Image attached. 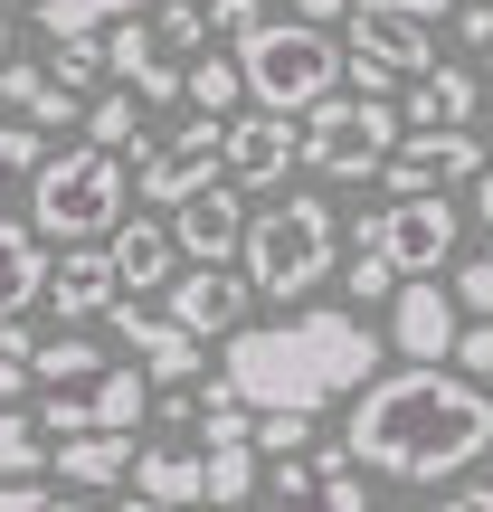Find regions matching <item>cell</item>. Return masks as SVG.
<instances>
[{
  "label": "cell",
  "mask_w": 493,
  "mask_h": 512,
  "mask_svg": "<svg viewBox=\"0 0 493 512\" xmlns=\"http://www.w3.org/2000/svg\"><path fill=\"white\" fill-rule=\"evenodd\" d=\"M351 465L389 484H446L465 465L493 456V389L465 380L446 361H408V370H370L351 389V427H342Z\"/></svg>",
  "instance_id": "6da1fadb"
},
{
  "label": "cell",
  "mask_w": 493,
  "mask_h": 512,
  "mask_svg": "<svg viewBox=\"0 0 493 512\" xmlns=\"http://www.w3.org/2000/svg\"><path fill=\"white\" fill-rule=\"evenodd\" d=\"M380 332L361 323V313H294V323H238L228 332V361H219V380L238 389L247 408H332V399H351V389L380 370Z\"/></svg>",
  "instance_id": "7a4b0ae2"
},
{
  "label": "cell",
  "mask_w": 493,
  "mask_h": 512,
  "mask_svg": "<svg viewBox=\"0 0 493 512\" xmlns=\"http://www.w3.org/2000/svg\"><path fill=\"white\" fill-rule=\"evenodd\" d=\"M124 190H133L124 152H105V143H67V152H48V162H38V181H29V228H38L48 247L114 238V219H124Z\"/></svg>",
  "instance_id": "3957f363"
},
{
  "label": "cell",
  "mask_w": 493,
  "mask_h": 512,
  "mask_svg": "<svg viewBox=\"0 0 493 512\" xmlns=\"http://www.w3.org/2000/svg\"><path fill=\"white\" fill-rule=\"evenodd\" d=\"M238 76H247V95L266 114H304L313 95H332L342 86V38L323 29V19H256V29L238 38Z\"/></svg>",
  "instance_id": "277c9868"
},
{
  "label": "cell",
  "mask_w": 493,
  "mask_h": 512,
  "mask_svg": "<svg viewBox=\"0 0 493 512\" xmlns=\"http://www.w3.org/2000/svg\"><path fill=\"white\" fill-rule=\"evenodd\" d=\"M332 247H342V228H332V209L313 200V190H294V200H275L266 219H247V285L256 294H275V304H304L313 285L332 275Z\"/></svg>",
  "instance_id": "5b68a950"
},
{
  "label": "cell",
  "mask_w": 493,
  "mask_h": 512,
  "mask_svg": "<svg viewBox=\"0 0 493 512\" xmlns=\"http://www.w3.org/2000/svg\"><path fill=\"white\" fill-rule=\"evenodd\" d=\"M389 143H399V105L389 95L332 86V95L304 105V171H323V181H370L389 162Z\"/></svg>",
  "instance_id": "8992f818"
},
{
  "label": "cell",
  "mask_w": 493,
  "mask_h": 512,
  "mask_svg": "<svg viewBox=\"0 0 493 512\" xmlns=\"http://www.w3.org/2000/svg\"><path fill=\"white\" fill-rule=\"evenodd\" d=\"M342 19H351V38H342V76H351L361 95H389V86H408V76L437 67V48H427V19L380 10V0H361V10H342Z\"/></svg>",
  "instance_id": "52a82bcc"
},
{
  "label": "cell",
  "mask_w": 493,
  "mask_h": 512,
  "mask_svg": "<svg viewBox=\"0 0 493 512\" xmlns=\"http://www.w3.org/2000/svg\"><path fill=\"white\" fill-rule=\"evenodd\" d=\"M361 247H380L399 275H427L456 256V200H437V190H399L389 209H370L361 219Z\"/></svg>",
  "instance_id": "ba28073f"
},
{
  "label": "cell",
  "mask_w": 493,
  "mask_h": 512,
  "mask_svg": "<svg viewBox=\"0 0 493 512\" xmlns=\"http://www.w3.org/2000/svg\"><path fill=\"white\" fill-rule=\"evenodd\" d=\"M219 152H228V124H219V114H200V124L162 133V143L124 152V162H133V190H143V200H181V190H200L209 171H219Z\"/></svg>",
  "instance_id": "9c48e42d"
},
{
  "label": "cell",
  "mask_w": 493,
  "mask_h": 512,
  "mask_svg": "<svg viewBox=\"0 0 493 512\" xmlns=\"http://www.w3.org/2000/svg\"><path fill=\"white\" fill-rule=\"evenodd\" d=\"M105 323H114V342H133V361H143L152 389H190V380H200V332H190L181 313H143V304L114 294Z\"/></svg>",
  "instance_id": "30bf717a"
},
{
  "label": "cell",
  "mask_w": 493,
  "mask_h": 512,
  "mask_svg": "<svg viewBox=\"0 0 493 512\" xmlns=\"http://www.w3.org/2000/svg\"><path fill=\"white\" fill-rule=\"evenodd\" d=\"M475 171H484L475 124H418V133L389 143L380 181H389V190H437V181H475Z\"/></svg>",
  "instance_id": "8fae6325"
},
{
  "label": "cell",
  "mask_w": 493,
  "mask_h": 512,
  "mask_svg": "<svg viewBox=\"0 0 493 512\" xmlns=\"http://www.w3.org/2000/svg\"><path fill=\"white\" fill-rule=\"evenodd\" d=\"M294 162H304V124H294V114H266V105H256V114H238V124H228L219 171H228L238 190H275Z\"/></svg>",
  "instance_id": "7c38bea8"
},
{
  "label": "cell",
  "mask_w": 493,
  "mask_h": 512,
  "mask_svg": "<svg viewBox=\"0 0 493 512\" xmlns=\"http://www.w3.org/2000/svg\"><path fill=\"white\" fill-rule=\"evenodd\" d=\"M456 323H465V304L437 285V275H399V294H389V351L446 361V351H456Z\"/></svg>",
  "instance_id": "4fadbf2b"
},
{
  "label": "cell",
  "mask_w": 493,
  "mask_h": 512,
  "mask_svg": "<svg viewBox=\"0 0 493 512\" xmlns=\"http://www.w3.org/2000/svg\"><path fill=\"white\" fill-rule=\"evenodd\" d=\"M181 219H171V238H181V256L190 266H228V256H238V238H247V219H238V181L219 190V171H209L200 190H181Z\"/></svg>",
  "instance_id": "5bb4252c"
},
{
  "label": "cell",
  "mask_w": 493,
  "mask_h": 512,
  "mask_svg": "<svg viewBox=\"0 0 493 512\" xmlns=\"http://www.w3.org/2000/svg\"><path fill=\"white\" fill-rule=\"evenodd\" d=\"M247 304H256V285L228 275V266H181L171 275V313H181L200 342H228V332L247 323Z\"/></svg>",
  "instance_id": "9a60e30c"
},
{
  "label": "cell",
  "mask_w": 493,
  "mask_h": 512,
  "mask_svg": "<svg viewBox=\"0 0 493 512\" xmlns=\"http://www.w3.org/2000/svg\"><path fill=\"white\" fill-rule=\"evenodd\" d=\"M105 67L124 76V86L143 95V105H171V95H181V57H171L162 38H152V19H143V10H133L124 29L105 38Z\"/></svg>",
  "instance_id": "2e32d148"
},
{
  "label": "cell",
  "mask_w": 493,
  "mask_h": 512,
  "mask_svg": "<svg viewBox=\"0 0 493 512\" xmlns=\"http://www.w3.org/2000/svg\"><path fill=\"white\" fill-rule=\"evenodd\" d=\"M114 294H124V285H114V256L95 247V238H76V247L48 266V304L67 313V323H95V313H105Z\"/></svg>",
  "instance_id": "e0dca14e"
},
{
  "label": "cell",
  "mask_w": 493,
  "mask_h": 512,
  "mask_svg": "<svg viewBox=\"0 0 493 512\" xmlns=\"http://www.w3.org/2000/svg\"><path fill=\"white\" fill-rule=\"evenodd\" d=\"M114 285L124 294H152V285H171L181 275V238H171L162 219H114Z\"/></svg>",
  "instance_id": "ac0fdd59"
},
{
  "label": "cell",
  "mask_w": 493,
  "mask_h": 512,
  "mask_svg": "<svg viewBox=\"0 0 493 512\" xmlns=\"http://www.w3.org/2000/svg\"><path fill=\"white\" fill-rule=\"evenodd\" d=\"M275 512H370L361 465H304V456H285V475H275Z\"/></svg>",
  "instance_id": "d6986e66"
},
{
  "label": "cell",
  "mask_w": 493,
  "mask_h": 512,
  "mask_svg": "<svg viewBox=\"0 0 493 512\" xmlns=\"http://www.w3.org/2000/svg\"><path fill=\"white\" fill-rule=\"evenodd\" d=\"M484 114V76L475 67H427L408 76V114L399 124H475Z\"/></svg>",
  "instance_id": "ffe728a7"
},
{
  "label": "cell",
  "mask_w": 493,
  "mask_h": 512,
  "mask_svg": "<svg viewBox=\"0 0 493 512\" xmlns=\"http://www.w3.org/2000/svg\"><path fill=\"white\" fill-rule=\"evenodd\" d=\"M38 294H48V238L29 219H0V323L29 313Z\"/></svg>",
  "instance_id": "44dd1931"
},
{
  "label": "cell",
  "mask_w": 493,
  "mask_h": 512,
  "mask_svg": "<svg viewBox=\"0 0 493 512\" xmlns=\"http://www.w3.org/2000/svg\"><path fill=\"white\" fill-rule=\"evenodd\" d=\"M57 475H67L76 494H95V484H124V475H133L124 427H76V437H57Z\"/></svg>",
  "instance_id": "7402d4cb"
},
{
  "label": "cell",
  "mask_w": 493,
  "mask_h": 512,
  "mask_svg": "<svg viewBox=\"0 0 493 512\" xmlns=\"http://www.w3.org/2000/svg\"><path fill=\"white\" fill-rule=\"evenodd\" d=\"M190 427H200V446H238V437H256V408L228 380H200L190 389Z\"/></svg>",
  "instance_id": "603a6c76"
},
{
  "label": "cell",
  "mask_w": 493,
  "mask_h": 512,
  "mask_svg": "<svg viewBox=\"0 0 493 512\" xmlns=\"http://www.w3.org/2000/svg\"><path fill=\"white\" fill-rule=\"evenodd\" d=\"M133 494H152V503H200V456H181V446H143V456H133Z\"/></svg>",
  "instance_id": "cb8c5ba5"
},
{
  "label": "cell",
  "mask_w": 493,
  "mask_h": 512,
  "mask_svg": "<svg viewBox=\"0 0 493 512\" xmlns=\"http://www.w3.org/2000/svg\"><path fill=\"white\" fill-rule=\"evenodd\" d=\"M76 124H86V143H105V152H143V95L114 86V95H95Z\"/></svg>",
  "instance_id": "d4e9b609"
},
{
  "label": "cell",
  "mask_w": 493,
  "mask_h": 512,
  "mask_svg": "<svg viewBox=\"0 0 493 512\" xmlns=\"http://www.w3.org/2000/svg\"><path fill=\"white\" fill-rule=\"evenodd\" d=\"M247 494H256V437L209 446L200 456V503H247Z\"/></svg>",
  "instance_id": "484cf974"
},
{
  "label": "cell",
  "mask_w": 493,
  "mask_h": 512,
  "mask_svg": "<svg viewBox=\"0 0 493 512\" xmlns=\"http://www.w3.org/2000/svg\"><path fill=\"white\" fill-rule=\"evenodd\" d=\"M48 418L38 408H19V399H0V475H38V456H48Z\"/></svg>",
  "instance_id": "4316f807"
},
{
  "label": "cell",
  "mask_w": 493,
  "mask_h": 512,
  "mask_svg": "<svg viewBox=\"0 0 493 512\" xmlns=\"http://www.w3.org/2000/svg\"><path fill=\"white\" fill-rule=\"evenodd\" d=\"M105 370V342H29V380H48V389H76V380H95Z\"/></svg>",
  "instance_id": "83f0119b"
},
{
  "label": "cell",
  "mask_w": 493,
  "mask_h": 512,
  "mask_svg": "<svg viewBox=\"0 0 493 512\" xmlns=\"http://www.w3.org/2000/svg\"><path fill=\"white\" fill-rule=\"evenodd\" d=\"M133 10H152V0H29V19L48 38H67V29H105V19H133Z\"/></svg>",
  "instance_id": "f1b7e54d"
},
{
  "label": "cell",
  "mask_w": 493,
  "mask_h": 512,
  "mask_svg": "<svg viewBox=\"0 0 493 512\" xmlns=\"http://www.w3.org/2000/svg\"><path fill=\"white\" fill-rule=\"evenodd\" d=\"M181 95H190L200 114H238L247 76H238V57H200V67H181Z\"/></svg>",
  "instance_id": "f546056e"
},
{
  "label": "cell",
  "mask_w": 493,
  "mask_h": 512,
  "mask_svg": "<svg viewBox=\"0 0 493 512\" xmlns=\"http://www.w3.org/2000/svg\"><path fill=\"white\" fill-rule=\"evenodd\" d=\"M38 162H48V133H38V124H0V200H10V190H29Z\"/></svg>",
  "instance_id": "4dcf8cb0"
},
{
  "label": "cell",
  "mask_w": 493,
  "mask_h": 512,
  "mask_svg": "<svg viewBox=\"0 0 493 512\" xmlns=\"http://www.w3.org/2000/svg\"><path fill=\"white\" fill-rule=\"evenodd\" d=\"M152 38H162V48L171 57H181V48H209V10H190V0H152Z\"/></svg>",
  "instance_id": "1f68e13d"
},
{
  "label": "cell",
  "mask_w": 493,
  "mask_h": 512,
  "mask_svg": "<svg viewBox=\"0 0 493 512\" xmlns=\"http://www.w3.org/2000/svg\"><path fill=\"white\" fill-rule=\"evenodd\" d=\"M48 76H57V86H95V76H105V38H95V29H67Z\"/></svg>",
  "instance_id": "d6a6232c"
},
{
  "label": "cell",
  "mask_w": 493,
  "mask_h": 512,
  "mask_svg": "<svg viewBox=\"0 0 493 512\" xmlns=\"http://www.w3.org/2000/svg\"><path fill=\"white\" fill-rule=\"evenodd\" d=\"M342 285H351V304H389V294H399V266H389V256L380 247H361V256H351V266H342Z\"/></svg>",
  "instance_id": "836d02e7"
},
{
  "label": "cell",
  "mask_w": 493,
  "mask_h": 512,
  "mask_svg": "<svg viewBox=\"0 0 493 512\" xmlns=\"http://www.w3.org/2000/svg\"><path fill=\"white\" fill-rule=\"evenodd\" d=\"M256 446H266V456H304L313 418H304V408H256Z\"/></svg>",
  "instance_id": "e575fe53"
},
{
  "label": "cell",
  "mask_w": 493,
  "mask_h": 512,
  "mask_svg": "<svg viewBox=\"0 0 493 512\" xmlns=\"http://www.w3.org/2000/svg\"><path fill=\"white\" fill-rule=\"evenodd\" d=\"M446 370H465V380H493V313L456 323V351H446Z\"/></svg>",
  "instance_id": "d590c367"
},
{
  "label": "cell",
  "mask_w": 493,
  "mask_h": 512,
  "mask_svg": "<svg viewBox=\"0 0 493 512\" xmlns=\"http://www.w3.org/2000/svg\"><path fill=\"white\" fill-rule=\"evenodd\" d=\"M0 512H86V494H48L29 475H0Z\"/></svg>",
  "instance_id": "8d00e7d4"
},
{
  "label": "cell",
  "mask_w": 493,
  "mask_h": 512,
  "mask_svg": "<svg viewBox=\"0 0 493 512\" xmlns=\"http://www.w3.org/2000/svg\"><path fill=\"white\" fill-rule=\"evenodd\" d=\"M446 294H456L465 313H493V256H475V266H456V285H446Z\"/></svg>",
  "instance_id": "74e56055"
},
{
  "label": "cell",
  "mask_w": 493,
  "mask_h": 512,
  "mask_svg": "<svg viewBox=\"0 0 493 512\" xmlns=\"http://www.w3.org/2000/svg\"><path fill=\"white\" fill-rule=\"evenodd\" d=\"M256 19H266L256 0H209V38H247Z\"/></svg>",
  "instance_id": "f35d334b"
},
{
  "label": "cell",
  "mask_w": 493,
  "mask_h": 512,
  "mask_svg": "<svg viewBox=\"0 0 493 512\" xmlns=\"http://www.w3.org/2000/svg\"><path fill=\"white\" fill-rule=\"evenodd\" d=\"M29 389V351H10V332H0V399H19Z\"/></svg>",
  "instance_id": "ab89813d"
},
{
  "label": "cell",
  "mask_w": 493,
  "mask_h": 512,
  "mask_svg": "<svg viewBox=\"0 0 493 512\" xmlns=\"http://www.w3.org/2000/svg\"><path fill=\"white\" fill-rule=\"evenodd\" d=\"M456 38H475V48H493V0H484V10H456Z\"/></svg>",
  "instance_id": "60d3db41"
},
{
  "label": "cell",
  "mask_w": 493,
  "mask_h": 512,
  "mask_svg": "<svg viewBox=\"0 0 493 512\" xmlns=\"http://www.w3.org/2000/svg\"><path fill=\"white\" fill-rule=\"evenodd\" d=\"M437 512H493V484H465V494H446Z\"/></svg>",
  "instance_id": "b9f144b4"
},
{
  "label": "cell",
  "mask_w": 493,
  "mask_h": 512,
  "mask_svg": "<svg viewBox=\"0 0 493 512\" xmlns=\"http://www.w3.org/2000/svg\"><path fill=\"white\" fill-rule=\"evenodd\" d=\"M285 10H294V19H323V29H332V19H342L351 0H285Z\"/></svg>",
  "instance_id": "7bdbcfd3"
},
{
  "label": "cell",
  "mask_w": 493,
  "mask_h": 512,
  "mask_svg": "<svg viewBox=\"0 0 493 512\" xmlns=\"http://www.w3.org/2000/svg\"><path fill=\"white\" fill-rule=\"evenodd\" d=\"M475 219H484V228H493V162H484V171H475Z\"/></svg>",
  "instance_id": "ee69618b"
},
{
  "label": "cell",
  "mask_w": 493,
  "mask_h": 512,
  "mask_svg": "<svg viewBox=\"0 0 493 512\" xmlns=\"http://www.w3.org/2000/svg\"><path fill=\"white\" fill-rule=\"evenodd\" d=\"M380 10H408V19H437L446 0H380Z\"/></svg>",
  "instance_id": "f6af8a7d"
},
{
  "label": "cell",
  "mask_w": 493,
  "mask_h": 512,
  "mask_svg": "<svg viewBox=\"0 0 493 512\" xmlns=\"http://www.w3.org/2000/svg\"><path fill=\"white\" fill-rule=\"evenodd\" d=\"M124 512H190V503H152V494H133V503H124Z\"/></svg>",
  "instance_id": "bcb514c9"
},
{
  "label": "cell",
  "mask_w": 493,
  "mask_h": 512,
  "mask_svg": "<svg viewBox=\"0 0 493 512\" xmlns=\"http://www.w3.org/2000/svg\"><path fill=\"white\" fill-rule=\"evenodd\" d=\"M484 105H493V57H484Z\"/></svg>",
  "instance_id": "7dc6e473"
},
{
  "label": "cell",
  "mask_w": 493,
  "mask_h": 512,
  "mask_svg": "<svg viewBox=\"0 0 493 512\" xmlns=\"http://www.w3.org/2000/svg\"><path fill=\"white\" fill-rule=\"evenodd\" d=\"M0 57H10V19H0Z\"/></svg>",
  "instance_id": "c3c4849f"
},
{
  "label": "cell",
  "mask_w": 493,
  "mask_h": 512,
  "mask_svg": "<svg viewBox=\"0 0 493 512\" xmlns=\"http://www.w3.org/2000/svg\"><path fill=\"white\" fill-rule=\"evenodd\" d=\"M266 512H275V503H266Z\"/></svg>",
  "instance_id": "681fc988"
}]
</instances>
